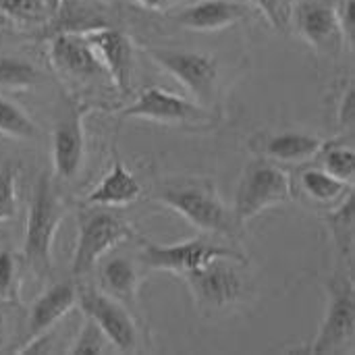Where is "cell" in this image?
Instances as JSON below:
<instances>
[{"instance_id":"obj_31","label":"cell","mask_w":355,"mask_h":355,"mask_svg":"<svg viewBox=\"0 0 355 355\" xmlns=\"http://www.w3.org/2000/svg\"><path fill=\"white\" fill-rule=\"evenodd\" d=\"M333 4H335L339 29L343 35V44L345 48L352 50L355 37V0H333Z\"/></svg>"},{"instance_id":"obj_15","label":"cell","mask_w":355,"mask_h":355,"mask_svg":"<svg viewBox=\"0 0 355 355\" xmlns=\"http://www.w3.org/2000/svg\"><path fill=\"white\" fill-rule=\"evenodd\" d=\"M77 297H79V289H77L75 281H62V283L48 287L31 304V310L27 316L25 339L33 341L40 335L50 333V329L77 306Z\"/></svg>"},{"instance_id":"obj_23","label":"cell","mask_w":355,"mask_h":355,"mask_svg":"<svg viewBox=\"0 0 355 355\" xmlns=\"http://www.w3.org/2000/svg\"><path fill=\"white\" fill-rule=\"evenodd\" d=\"M40 69L27 58L2 54L0 56V87L4 89H31L40 83Z\"/></svg>"},{"instance_id":"obj_4","label":"cell","mask_w":355,"mask_h":355,"mask_svg":"<svg viewBox=\"0 0 355 355\" xmlns=\"http://www.w3.org/2000/svg\"><path fill=\"white\" fill-rule=\"evenodd\" d=\"M79 233L71 260L73 279H81L92 272L98 262L119 243L137 239L131 225L106 206L81 208L79 210Z\"/></svg>"},{"instance_id":"obj_20","label":"cell","mask_w":355,"mask_h":355,"mask_svg":"<svg viewBox=\"0 0 355 355\" xmlns=\"http://www.w3.org/2000/svg\"><path fill=\"white\" fill-rule=\"evenodd\" d=\"M297 187L310 202L331 208L337 206L352 191V183H345L322 168H306L300 175Z\"/></svg>"},{"instance_id":"obj_6","label":"cell","mask_w":355,"mask_h":355,"mask_svg":"<svg viewBox=\"0 0 355 355\" xmlns=\"http://www.w3.org/2000/svg\"><path fill=\"white\" fill-rule=\"evenodd\" d=\"M137 239L141 243V264L152 270L187 277L218 258H227V260L245 264V256L239 250H233L229 245H223V243H216V241L204 239V237L173 243V245L154 243L139 235H137Z\"/></svg>"},{"instance_id":"obj_27","label":"cell","mask_w":355,"mask_h":355,"mask_svg":"<svg viewBox=\"0 0 355 355\" xmlns=\"http://www.w3.org/2000/svg\"><path fill=\"white\" fill-rule=\"evenodd\" d=\"M17 216V164L4 162L0 166V223Z\"/></svg>"},{"instance_id":"obj_2","label":"cell","mask_w":355,"mask_h":355,"mask_svg":"<svg viewBox=\"0 0 355 355\" xmlns=\"http://www.w3.org/2000/svg\"><path fill=\"white\" fill-rule=\"evenodd\" d=\"M62 218L64 204L56 193L50 175H42L33 185L23 237V260L40 277H46L52 270V245Z\"/></svg>"},{"instance_id":"obj_8","label":"cell","mask_w":355,"mask_h":355,"mask_svg":"<svg viewBox=\"0 0 355 355\" xmlns=\"http://www.w3.org/2000/svg\"><path fill=\"white\" fill-rule=\"evenodd\" d=\"M119 119H148L162 125L202 129L210 127L218 119V114L200 106L198 102H189L158 85H150L141 89L133 104L119 110Z\"/></svg>"},{"instance_id":"obj_24","label":"cell","mask_w":355,"mask_h":355,"mask_svg":"<svg viewBox=\"0 0 355 355\" xmlns=\"http://www.w3.org/2000/svg\"><path fill=\"white\" fill-rule=\"evenodd\" d=\"M327 223L333 231L339 252L345 258H352L354 250V191H349L333 210L327 214Z\"/></svg>"},{"instance_id":"obj_22","label":"cell","mask_w":355,"mask_h":355,"mask_svg":"<svg viewBox=\"0 0 355 355\" xmlns=\"http://www.w3.org/2000/svg\"><path fill=\"white\" fill-rule=\"evenodd\" d=\"M0 135L19 141H35L40 137V127L21 106L0 96Z\"/></svg>"},{"instance_id":"obj_14","label":"cell","mask_w":355,"mask_h":355,"mask_svg":"<svg viewBox=\"0 0 355 355\" xmlns=\"http://www.w3.org/2000/svg\"><path fill=\"white\" fill-rule=\"evenodd\" d=\"M50 60L56 71L71 79H98L106 69L79 31H56L50 44Z\"/></svg>"},{"instance_id":"obj_25","label":"cell","mask_w":355,"mask_h":355,"mask_svg":"<svg viewBox=\"0 0 355 355\" xmlns=\"http://www.w3.org/2000/svg\"><path fill=\"white\" fill-rule=\"evenodd\" d=\"M316 156L320 160L322 171H327L329 175H333L345 183L354 181L355 156L352 146H345L341 141H322Z\"/></svg>"},{"instance_id":"obj_19","label":"cell","mask_w":355,"mask_h":355,"mask_svg":"<svg viewBox=\"0 0 355 355\" xmlns=\"http://www.w3.org/2000/svg\"><path fill=\"white\" fill-rule=\"evenodd\" d=\"M322 146V139L312 135V133H302V131H281L275 135L264 137L260 144H252L262 156L279 162H302L310 160L318 154Z\"/></svg>"},{"instance_id":"obj_9","label":"cell","mask_w":355,"mask_h":355,"mask_svg":"<svg viewBox=\"0 0 355 355\" xmlns=\"http://www.w3.org/2000/svg\"><path fill=\"white\" fill-rule=\"evenodd\" d=\"M235 260L218 258L204 268L183 277L189 283L196 306L202 314H218L235 306L245 293V279L239 272Z\"/></svg>"},{"instance_id":"obj_1","label":"cell","mask_w":355,"mask_h":355,"mask_svg":"<svg viewBox=\"0 0 355 355\" xmlns=\"http://www.w3.org/2000/svg\"><path fill=\"white\" fill-rule=\"evenodd\" d=\"M152 200L166 208H173L185 220L208 235L237 239L241 227L235 223L231 208L220 200L214 183L202 177H173L160 181L152 193Z\"/></svg>"},{"instance_id":"obj_28","label":"cell","mask_w":355,"mask_h":355,"mask_svg":"<svg viewBox=\"0 0 355 355\" xmlns=\"http://www.w3.org/2000/svg\"><path fill=\"white\" fill-rule=\"evenodd\" d=\"M112 345L108 343V339L104 337V333L98 329V324L94 320H85L81 331L77 333L75 343L69 347V354H106L110 352Z\"/></svg>"},{"instance_id":"obj_12","label":"cell","mask_w":355,"mask_h":355,"mask_svg":"<svg viewBox=\"0 0 355 355\" xmlns=\"http://www.w3.org/2000/svg\"><path fill=\"white\" fill-rule=\"evenodd\" d=\"M289 23L295 27L300 37L318 54L335 56L345 48L333 0L293 2Z\"/></svg>"},{"instance_id":"obj_11","label":"cell","mask_w":355,"mask_h":355,"mask_svg":"<svg viewBox=\"0 0 355 355\" xmlns=\"http://www.w3.org/2000/svg\"><path fill=\"white\" fill-rule=\"evenodd\" d=\"M77 306L83 310L85 318L94 320L104 333L112 349L123 354H135L139 349V333L131 314L104 291L79 289Z\"/></svg>"},{"instance_id":"obj_29","label":"cell","mask_w":355,"mask_h":355,"mask_svg":"<svg viewBox=\"0 0 355 355\" xmlns=\"http://www.w3.org/2000/svg\"><path fill=\"white\" fill-rule=\"evenodd\" d=\"M250 4H254L260 15L279 31H285L289 25V15H291V6L293 0H248Z\"/></svg>"},{"instance_id":"obj_5","label":"cell","mask_w":355,"mask_h":355,"mask_svg":"<svg viewBox=\"0 0 355 355\" xmlns=\"http://www.w3.org/2000/svg\"><path fill=\"white\" fill-rule=\"evenodd\" d=\"M144 52L154 60L162 71L173 75L204 108H214L218 102V62L210 54L193 52V50H175L148 46Z\"/></svg>"},{"instance_id":"obj_7","label":"cell","mask_w":355,"mask_h":355,"mask_svg":"<svg viewBox=\"0 0 355 355\" xmlns=\"http://www.w3.org/2000/svg\"><path fill=\"white\" fill-rule=\"evenodd\" d=\"M322 289L327 293L324 320L308 352L324 355L349 352L355 324L354 283L345 275H335L322 281Z\"/></svg>"},{"instance_id":"obj_18","label":"cell","mask_w":355,"mask_h":355,"mask_svg":"<svg viewBox=\"0 0 355 355\" xmlns=\"http://www.w3.org/2000/svg\"><path fill=\"white\" fill-rule=\"evenodd\" d=\"M100 287L106 295L112 300L133 306L137 302V291H139V268L135 260L129 256H104L100 262Z\"/></svg>"},{"instance_id":"obj_26","label":"cell","mask_w":355,"mask_h":355,"mask_svg":"<svg viewBox=\"0 0 355 355\" xmlns=\"http://www.w3.org/2000/svg\"><path fill=\"white\" fill-rule=\"evenodd\" d=\"M21 295L19 258L8 248L0 250V300L17 304Z\"/></svg>"},{"instance_id":"obj_16","label":"cell","mask_w":355,"mask_h":355,"mask_svg":"<svg viewBox=\"0 0 355 355\" xmlns=\"http://www.w3.org/2000/svg\"><path fill=\"white\" fill-rule=\"evenodd\" d=\"M245 2L237 0H200L187 8H181L173 19L177 25L191 31H218L239 21L250 19Z\"/></svg>"},{"instance_id":"obj_13","label":"cell","mask_w":355,"mask_h":355,"mask_svg":"<svg viewBox=\"0 0 355 355\" xmlns=\"http://www.w3.org/2000/svg\"><path fill=\"white\" fill-rule=\"evenodd\" d=\"M79 33L87 40V44L96 52L98 60L106 69L108 79L119 87V92L129 94L133 83V67H135L133 44L129 35L108 25H94Z\"/></svg>"},{"instance_id":"obj_33","label":"cell","mask_w":355,"mask_h":355,"mask_svg":"<svg viewBox=\"0 0 355 355\" xmlns=\"http://www.w3.org/2000/svg\"><path fill=\"white\" fill-rule=\"evenodd\" d=\"M4 331H6V324H4V302L0 300V349L4 345Z\"/></svg>"},{"instance_id":"obj_10","label":"cell","mask_w":355,"mask_h":355,"mask_svg":"<svg viewBox=\"0 0 355 355\" xmlns=\"http://www.w3.org/2000/svg\"><path fill=\"white\" fill-rule=\"evenodd\" d=\"M92 106L75 100L62 98V106L56 114L52 131V164L60 179H75L85 160V131L83 119Z\"/></svg>"},{"instance_id":"obj_17","label":"cell","mask_w":355,"mask_h":355,"mask_svg":"<svg viewBox=\"0 0 355 355\" xmlns=\"http://www.w3.org/2000/svg\"><path fill=\"white\" fill-rule=\"evenodd\" d=\"M139 196H141L139 181L127 168V164L121 160V156H114L108 175L89 191V196L85 198V204L119 208V206L133 204L135 200H139Z\"/></svg>"},{"instance_id":"obj_32","label":"cell","mask_w":355,"mask_h":355,"mask_svg":"<svg viewBox=\"0 0 355 355\" xmlns=\"http://www.w3.org/2000/svg\"><path fill=\"white\" fill-rule=\"evenodd\" d=\"M175 0H137L139 6L148 8V10H164L173 4Z\"/></svg>"},{"instance_id":"obj_3","label":"cell","mask_w":355,"mask_h":355,"mask_svg":"<svg viewBox=\"0 0 355 355\" xmlns=\"http://www.w3.org/2000/svg\"><path fill=\"white\" fill-rule=\"evenodd\" d=\"M295 198V185L291 175L266 158H254L245 164L235 189L233 216L243 229L266 208L291 202Z\"/></svg>"},{"instance_id":"obj_21","label":"cell","mask_w":355,"mask_h":355,"mask_svg":"<svg viewBox=\"0 0 355 355\" xmlns=\"http://www.w3.org/2000/svg\"><path fill=\"white\" fill-rule=\"evenodd\" d=\"M58 8L60 0H0V17L25 25H48Z\"/></svg>"},{"instance_id":"obj_30","label":"cell","mask_w":355,"mask_h":355,"mask_svg":"<svg viewBox=\"0 0 355 355\" xmlns=\"http://www.w3.org/2000/svg\"><path fill=\"white\" fill-rule=\"evenodd\" d=\"M355 119V87L354 81L347 79L341 85V94L337 98V123L341 129H352Z\"/></svg>"}]
</instances>
